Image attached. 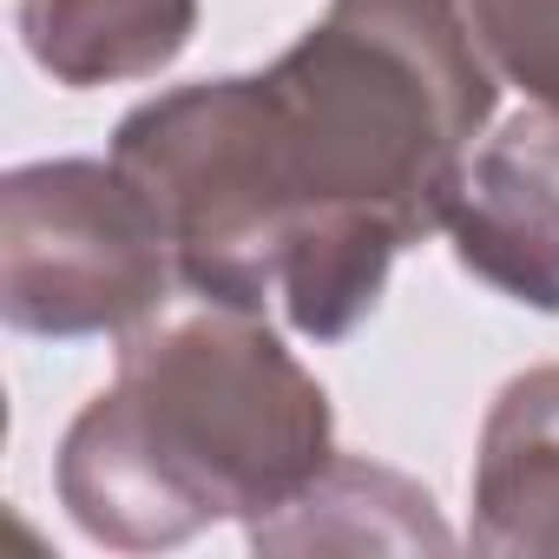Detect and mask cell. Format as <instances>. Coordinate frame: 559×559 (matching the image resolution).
Segmentation results:
<instances>
[{
	"mask_svg": "<svg viewBox=\"0 0 559 559\" xmlns=\"http://www.w3.org/2000/svg\"><path fill=\"white\" fill-rule=\"evenodd\" d=\"M263 80L297 204L276 310L310 343H343L376 317L395 257L448 230L500 73L454 0H330Z\"/></svg>",
	"mask_w": 559,
	"mask_h": 559,
	"instance_id": "1",
	"label": "cell"
},
{
	"mask_svg": "<svg viewBox=\"0 0 559 559\" xmlns=\"http://www.w3.org/2000/svg\"><path fill=\"white\" fill-rule=\"evenodd\" d=\"M119 376L53 454L73 526L112 552H165L224 520H263L336 454L330 389L263 310L191 304L119 336Z\"/></svg>",
	"mask_w": 559,
	"mask_h": 559,
	"instance_id": "2",
	"label": "cell"
},
{
	"mask_svg": "<svg viewBox=\"0 0 559 559\" xmlns=\"http://www.w3.org/2000/svg\"><path fill=\"white\" fill-rule=\"evenodd\" d=\"M112 165L152 198L191 297L230 310L276 304L297 204L263 73H224L132 106L112 132Z\"/></svg>",
	"mask_w": 559,
	"mask_h": 559,
	"instance_id": "3",
	"label": "cell"
},
{
	"mask_svg": "<svg viewBox=\"0 0 559 559\" xmlns=\"http://www.w3.org/2000/svg\"><path fill=\"white\" fill-rule=\"evenodd\" d=\"M178 257L112 158H40L0 185V317L40 343L132 336L171 304Z\"/></svg>",
	"mask_w": 559,
	"mask_h": 559,
	"instance_id": "4",
	"label": "cell"
},
{
	"mask_svg": "<svg viewBox=\"0 0 559 559\" xmlns=\"http://www.w3.org/2000/svg\"><path fill=\"white\" fill-rule=\"evenodd\" d=\"M448 243L507 304L559 317V112L533 106L467 158Z\"/></svg>",
	"mask_w": 559,
	"mask_h": 559,
	"instance_id": "5",
	"label": "cell"
},
{
	"mask_svg": "<svg viewBox=\"0 0 559 559\" xmlns=\"http://www.w3.org/2000/svg\"><path fill=\"white\" fill-rule=\"evenodd\" d=\"M474 552L559 559V362L513 376L474 454Z\"/></svg>",
	"mask_w": 559,
	"mask_h": 559,
	"instance_id": "6",
	"label": "cell"
},
{
	"mask_svg": "<svg viewBox=\"0 0 559 559\" xmlns=\"http://www.w3.org/2000/svg\"><path fill=\"white\" fill-rule=\"evenodd\" d=\"M243 539L257 552H454L435 493L362 454H330L310 487L250 520Z\"/></svg>",
	"mask_w": 559,
	"mask_h": 559,
	"instance_id": "7",
	"label": "cell"
},
{
	"mask_svg": "<svg viewBox=\"0 0 559 559\" xmlns=\"http://www.w3.org/2000/svg\"><path fill=\"white\" fill-rule=\"evenodd\" d=\"M191 34L198 0H21L27 60L67 93L158 80Z\"/></svg>",
	"mask_w": 559,
	"mask_h": 559,
	"instance_id": "8",
	"label": "cell"
},
{
	"mask_svg": "<svg viewBox=\"0 0 559 559\" xmlns=\"http://www.w3.org/2000/svg\"><path fill=\"white\" fill-rule=\"evenodd\" d=\"M467 27L507 86L559 112V0H467Z\"/></svg>",
	"mask_w": 559,
	"mask_h": 559,
	"instance_id": "9",
	"label": "cell"
}]
</instances>
